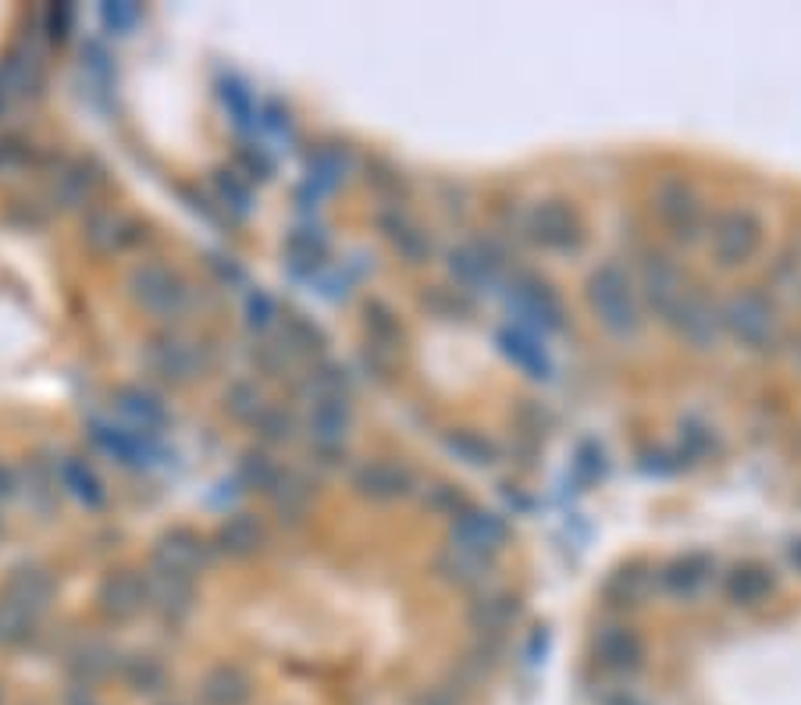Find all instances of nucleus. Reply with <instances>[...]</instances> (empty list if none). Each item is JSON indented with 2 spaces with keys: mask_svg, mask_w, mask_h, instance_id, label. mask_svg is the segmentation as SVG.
Masks as SVG:
<instances>
[{
  "mask_svg": "<svg viewBox=\"0 0 801 705\" xmlns=\"http://www.w3.org/2000/svg\"><path fill=\"white\" fill-rule=\"evenodd\" d=\"M435 574L442 577V581L456 584V588H467V592H477V588H485L488 581V559L474 556V553H463V549L449 545L442 553L435 556Z\"/></svg>",
  "mask_w": 801,
  "mask_h": 705,
  "instance_id": "28",
  "label": "nucleus"
},
{
  "mask_svg": "<svg viewBox=\"0 0 801 705\" xmlns=\"http://www.w3.org/2000/svg\"><path fill=\"white\" fill-rule=\"evenodd\" d=\"M271 503H275V513L281 520H300L306 517L310 503H314V489L310 481H303L300 474H278V481L271 484Z\"/></svg>",
  "mask_w": 801,
  "mask_h": 705,
  "instance_id": "29",
  "label": "nucleus"
},
{
  "mask_svg": "<svg viewBox=\"0 0 801 705\" xmlns=\"http://www.w3.org/2000/svg\"><path fill=\"white\" fill-rule=\"evenodd\" d=\"M239 474H242V481L253 484V489L271 492V484L278 481V474H281V470H278V464H275V459H271L267 453H247V456H242Z\"/></svg>",
  "mask_w": 801,
  "mask_h": 705,
  "instance_id": "42",
  "label": "nucleus"
},
{
  "mask_svg": "<svg viewBox=\"0 0 801 705\" xmlns=\"http://www.w3.org/2000/svg\"><path fill=\"white\" fill-rule=\"evenodd\" d=\"M655 584V574H644L641 567H627L613 574V581L605 584V599L613 606H638V602L649 595V588Z\"/></svg>",
  "mask_w": 801,
  "mask_h": 705,
  "instance_id": "34",
  "label": "nucleus"
},
{
  "mask_svg": "<svg viewBox=\"0 0 801 705\" xmlns=\"http://www.w3.org/2000/svg\"><path fill=\"white\" fill-rule=\"evenodd\" d=\"M139 18H143V11H139L136 4H108L103 8V22H108L114 33H128Z\"/></svg>",
  "mask_w": 801,
  "mask_h": 705,
  "instance_id": "47",
  "label": "nucleus"
},
{
  "mask_svg": "<svg viewBox=\"0 0 801 705\" xmlns=\"http://www.w3.org/2000/svg\"><path fill=\"white\" fill-rule=\"evenodd\" d=\"M777 588V574L766 563H741V567H734L727 574V584H723V592L734 602V606H759V602H766L769 592Z\"/></svg>",
  "mask_w": 801,
  "mask_h": 705,
  "instance_id": "24",
  "label": "nucleus"
},
{
  "mask_svg": "<svg viewBox=\"0 0 801 705\" xmlns=\"http://www.w3.org/2000/svg\"><path fill=\"white\" fill-rule=\"evenodd\" d=\"M424 506L431 513H442V517H456V513L467 509V499L456 484H431L428 495H424Z\"/></svg>",
  "mask_w": 801,
  "mask_h": 705,
  "instance_id": "43",
  "label": "nucleus"
},
{
  "mask_svg": "<svg viewBox=\"0 0 801 705\" xmlns=\"http://www.w3.org/2000/svg\"><path fill=\"white\" fill-rule=\"evenodd\" d=\"M214 542L231 559H250L261 553V545L267 542V531H264L261 517H253V513H236V517H228L222 528H217Z\"/></svg>",
  "mask_w": 801,
  "mask_h": 705,
  "instance_id": "25",
  "label": "nucleus"
},
{
  "mask_svg": "<svg viewBox=\"0 0 801 705\" xmlns=\"http://www.w3.org/2000/svg\"><path fill=\"white\" fill-rule=\"evenodd\" d=\"M446 445H449V453H452V456H460L463 464H471V467H488V464H492V459H496L492 442L481 439V435H477V431H467V428L452 431L449 439H446Z\"/></svg>",
  "mask_w": 801,
  "mask_h": 705,
  "instance_id": "36",
  "label": "nucleus"
},
{
  "mask_svg": "<svg viewBox=\"0 0 801 705\" xmlns=\"http://www.w3.org/2000/svg\"><path fill=\"white\" fill-rule=\"evenodd\" d=\"M40 83H43L40 58H36L33 50L15 47V50H8V54L0 58V100H4V104H11V100H18V97L36 93Z\"/></svg>",
  "mask_w": 801,
  "mask_h": 705,
  "instance_id": "22",
  "label": "nucleus"
},
{
  "mask_svg": "<svg viewBox=\"0 0 801 705\" xmlns=\"http://www.w3.org/2000/svg\"><path fill=\"white\" fill-rule=\"evenodd\" d=\"M719 325L748 350H769L777 342V314H773L769 300L759 297V292H734L723 303Z\"/></svg>",
  "mask_w": 801,
  "mask_h": 705,
  "instance_id": "4",
  "label": "nucleus"
},
{
  "mask_svg": "<svg viewBox=\"0 0 801 705\" xmlns=\"http://www.w3.org/2000/svg\"><path fill=\"white\" fill-rule=\"evenodd\" d=\"M114 406H118L122 417H128V425L147 435H158V428L167 420L164 403L153 392L139 389V385H122V389L114 392Z\"/></svg>",
  "mask_w": 801,
  "mask_h": 705,
  "instance_id": "26",
  "label": "nucleus"
},
{
  "mask_svg": "<svg viewBox=\"0 0 801 705\" xmlns=\"http://www.w3.org/2000/svg\"><path fill=\"white\" fill-rule=\"evenodd\" d=\"M206 559H211V545H206V538L197 534L192 528H172L158 538V545H153V559L158 567H167V570H178V574H189L197 577Z\"/></svg>",
  "mask_w": 801,
  "mask_h": 705,
  "instance_id": "13",
  "label": "nucleus"
},
{
  "mask_svg": "<svg viewBox=\"0 0 801 705\" xmlns=\"http://www.w3.org/2000/svg\"><path fill=\"white\" fill-rule=\"evenodd\" d=\"M143 574H147L150 609L161 613V620H167V624L186 620L192 606H197V577L158 567V563H150V570H143Z\"/></svg>",
  "mask_w": 801,
  "mask_h": 705,
  "instance_id": "7",
  "label": "nucleus"
},
{
  "mask_svg": "<svg viewBox=\"0 0 801 705\" xmlns=\"http://www.w3.org/2000/svg\"><path fill=\"white\" fill-rule=\"evenodd\" d=\"M364 317H367L371 342H374V345H381V350H392V345L399 342V336H403V328H399V317L392 314V306H389V303L371 300V303H367V311H364Z\"/></svg>",
  "mask_w": 801,
  "mask_h": 705,
  "instance_id": "38",
  "label": "nucleus"
},
{
  "mask_svg": "<svg viewBox=\"0 0 801 705\" xmlns=\"http://www.w3.org/2000/svg\"><path fill=\"white\" fill-rule=\"evenodd\" d=\"M524 232L535 247L549 250V253H571L580 247V239H585L574 207L563 200H541L538 207L527 211Z\"/></svg>",
  "mask_w": 801,
  "mask_h": 705,
  "instance_id": "5",
  "label": "nucleus"
},
{
  "mask_svg": "<svg viewBox=\"0 0 801 705\" xmlns=\"http://www.w3.org/2000/svg\"><path fill=\"white\" fill-rule=\"evenodd\" d=\"M286 342H289V350H296V353H317L321 345H325V331H321L314 320L292 314L286 320Z\"/></svg>",
  "mask_w": 801,
  "mask_h": 705,
  "instance_id": "41",
  "label": "nucleus"
},
{
  "mask_svg": "<svg viewBox=\"0 0 801 705\" xmlns=\"http://www.w3.org/2000/svg\"><path fill=\"white\" fill-rule=\"evenodd\" d=\"M417 705H456V702H452V695H446V691H428V695H424Z\"/></svg>",
  "mask_w": 801,
  "mask_h": 705,
  "instance_id": "54",
  "label": "nucleus"
},
{
  "mask_svg": "<svg viewBox=\"0 0 801 705\" xmlns=\"http://www.w3.org/2000/svg\"><path fill=\"white\" fill-rule=\"evenodd\" d=\"M506 538H510V528L499 513L467 506L463 513L452 517V545L463 549V553H474V556L488 559L506 545Z\"/></svg>",
  "mask_w": 801,
  "mask_h": 705,
  "instance_id": "9",
  "label": "nucleus"
},
{
  "mask_svg": "<svg viewBox=\"0 0 801 705\" xmlns=\"http://www.w3.org/2000/svg\"><path fill=\"white\" fill-rule=\"evenodd\" d=\"M798 353H801V345H798Z\"/></svg>",
  "mask_w": 801,
  "mask_h": 705,
  "instance_id": "58",
  "label": "nucleus"
},
{
  "mask_svg": "<svg viewBox=\"0 0 801 705\" xmlns=\"http://www.w3.org/2000/svg\"><path fill=\"white\" fill-rule=\"evenodd\" d=\"M86 705H89V702H86Z\"/></svg>",
  "mask_w": 801,
  "mask_h": 705,
  "instance_id": "59",
  "label": "nucleus"
},
{
  "mask_svg": "<svg viewBox=\"0 0 801 705\" xmlns=\"http://www.w3.org/2000/svg\"><path fill=\"white\" fill-rule=\"evenodd\" d=\"M791 556H794V563L801 567V545H794V553H791Z\"/></svg>",
  "mask_w": 801,
  "mask_h": 705,
  "instance_id": "55",
  "label": "nucleus"
},
{
  "mask_svg": "<svg viewBox=\"0 0 801 705\" xmlns=\"http://www.w3.org/2000/svg\"><path fill=\"white\" fill-rule=\"evenodd\" d=\"M36 624H40V617H33V613H25L0 595V649H22L36 634Z\"/></svg>",
  "mask_w": 801,
  "mask_h": 705,
  "instance_id": "32",
  "label": "nucleus"
},
{
  "mask_svg": "<svg viewBox=\"0 0 801 705\" xmlns=\"http://www.w3.org/2000/svg\"><path fill=\"white\" fill-rule=\"evenodd\" d=\"M655 214L669 232L677 239H694L705 225V211L702 200L694 197V189L688 182H663L655 189Z\"/></svg>",
  "mask_w": 801,
  "mask_h": 705,
  "instance_id": "10",
  "label": "nucleus"
},
{
  "mask_svg": "<svg viewBox=\"0 0 801 705\" xmlns=\"http://www.w3.org/2000/svg\"><path fill=\"white\" fill-rule=\"evenodd\" d=\"M253 695L250 677L239 666H214L200 684V702L203 705H247Z\"/></svg>",
  "mask_w": 801,
  "mask_h": 705,
  "instance_id": "27",
  "label": "nucleus"
},
{
  "mask_svg": "<svg viewBox=\"0 0 801 705\" xmlns=\"http://www.w3.org/2000/svg\"><path fill=\"white\" fill-rule=\"evenodd\" d=\"M225 406H228V414L236 420H247V425H253L267 403H264V392H261V385H256V381H236L225 392Z\"/></svg>",
  "mask_w": 801,
  "mask_h": 705,
  "instance_id": "37",
  "label": "nucleus"
},
{
  "mask_svg": "<svg viewBox=\"0 0 801 705\" xmlns=\"http://www.w3.org/2000/svg\"><path fill=\"white\" fill-rule=\"evenodd\" d=\"M4 108H8V104H4V100H0V111H4Z\"/></svg>",
  "mask_w": 801,
  "mask_h": 705,
  "instance_id": "56",
  "label": "nucleus"
},
{
  "mask_svg": "<svg viewBox=\"0 0 801 705\" xmlns=\"http://www.w3.org/2000/svg\"><path fill=\"white\" fill-rule=\"evenodd\" d=\"M0 595L22 606L25 613H33V617H43L58 595V581H54V574H47L43 567H18V570H11L4 588H0Z\"/></svg>",
  "mask_w": 801,
  "mask_h": 705,
  "instance_id": "17",
  "label": "nucleus"
},
{
  "mask_svg": "<svg viewBox=\"0 0 801 705\" xmlns=\"http://www.w3.org/2000/svg\"><path fill=\"white\" fill-rule=\"evenodd\" d=\"M353 489L371 503H396L413 492V470L396 459H367L353 474Z\"/></svg>",
  "mask_w": 801,
  "mask_h": 705,
  "instance_id": "12",
  "label": "nucleus"
},
{
  "mask_svg": "<svg viewBox=\"0 0 801 705\" xmlns=\"http://www.w3.org/2000/svg\"><path fill=\"white\" fill-rule=\"evenodd\" d=\"M289 253L296 264H314L325 256V236H314L310 228H296L289 236Z\"/></svg>",
  "mask_w": 801,
  "mask_h": 705,
  "instance_id": "44",
  "label": "nucleus"
},
{
  "mask_svg": "<svg viewBox=\"0 0 801 705\" xmlns=\"http://www.w3.org/2000/svg\"><path fill=\"white\" fill-rule=\"evenodd\" d=\"M275 317H278V306H275V300L267 297V292H250V300H247V325L253 328V331H267L271 325H275Z\"/></svg>",
  "mask_w": 801,
  "mask_h": 705,
  "instance_id": "45",
  "label": "nucleus"
},
{
  "mask_svg": "<svg viewBox=\"0 0 801 705\" xmlns=\"http://www.w3.org/2000/svg\"><path fill=\"white\" fill-rule=\"evenodd\" d=\"M684 278H680V267L669 261L666 253H649L641 261V297L649 303V311L655 317H669L674 314V306L684 300Z\"/></svg>",
  "mask_w": 801,
  "mask_h": 705,
  "instance_id": "11",
  "label": "nucleus"
},
{
  "mask_svg": "<svg viewBox=\"0 0 801 705\" xmlns=\"http://www.w3.org/2000/svg\"><path fill=\"white\" fill-rule=\"evenodd\" d=\"M147 239L143 225L122 211H97L86 222V242L97 253H128Z\"/></svg>",
  "mask_w": 801,
  "mask_h": 705,
  "instance_id": "14",
  "label": "nucleus"
},
{
  "mask_svg": "<svg viewBox=\"0 0 801 705\" xmlns=\"http://www.w3.org/2000/svg\"><path fill=\"white\" fill-rule=\"evenodd\" d=\"M22 164H29V147L18 143V139H4L0 143V172L22 168Z\"/></svg>",
  "mask_w": 801,
  "mask_h": 705,
  "instance_id": "49",
  "label": "nucleus"
},
{
  "mask_svg": "<svg viewBox=\"0 0 801 705\" xmlns=\"http://www.w3.org/2000/svg\"><path fill=\"white\" fill-rule=\"evenodd\" d=\"M128 292H133V300L158 320L186 317L189 303H192L189 281L178 275L172 264H161V261H147V264L133 267V275H128Z\"/></svg>",
  "mask_w": 801,
  "mask_h": 705,
  "instance_id": "2",
  "label": "nucleus"
},
{
  "mask_svg": "<svg viewBox=\"0 0 801 705\" xmlns=\"http://www.w3.org/2000/svg\"><path fill=\"white\" fill-rule=\"evenodd\" d=\"M762 247V217L748 207L723 211L709 228V253L719 267H741Z\"/></svg>",
  "mask_w": 801,
  "mask_h": 705,
  "instance_id": "3",
  "label": "nucleus"
},
{
  "mask_svg": "<svg viewBox=\"0 0 801 705\" xmlns=\"http://www.w3.org/2000/svg\"><path fill=\"white\" fill-rule=\"evenodd\" d=\"M122 673L128 684L136 691H147V695H158L167 684V666L158 656H133L122 666Z\"/></svg>",
  "mask_w": 801,
  "mask_h": 705,
  "instance_id": "35",
  "label": "nucleus"
},
{
  "mask_svg": "<svg viewBox=\"0 0 801 705\" xmlns=\"http://www.w3.org/2000/svg\"><path fill=\"white\" fill-rule=\"evenodd\" d=\"M68 670L79 677V681L93 684L114 670V652L103 645V641H86V645H79V652L68 659Z\"/></svg>",
  "mask_w": 801,
  "mask_h": 705,
  "instance_id": "33",
  "label": "nucleus"
},
{
  "mask_svg": "<svg viewBox=\"0 0 801 705\" xmlns=\"http://www.w3.org/2000/svg\"><path fill=\"white\" fill-rule=\"evenodd\" d=\"M147 367L153 370L158 378L172 381V385H186L197 375H203V350L200 342H192L186 336H175V331H167V336H158L150 345H147Z\"/></svg>",
  "mask_w": 801,
  "mask_h": 705,
  "instance_id": "6",
  "label": "nucleus"
},
{
  "mask_svg": "<svg viewBox=\"0 0 801 705\" xmlns=\"http://www.w3.org/2000/svg\"><path fill=\"white\" fill-rule=\"evenodd\" d=\"M510 345H506V350H510V356H516V361H521V364H531L535 361V356H538V350H535V345L531 342H524V339H506Z\"/></svg>",
  "mask_w": 801,
  "mask_h": 705,
  "instance_id": "51",
  "label": "nucleus"
},
{
  "mask_svg": "<svg viewBox=\"0 0 801 705\" xmlns=\"http://www.w3.org/2000/svg\"><path fill=\"white\" fill-rule=\"evenodd\" d=\"M239 164L247 178H267L271 175V158L264 150H239Z\"/></svg>",
  "mask_w": 801,
  "mask_h": 705,
  "instance_id": "48",
  "label": "nucleus"
},
{
  "mask_svg": "<svg viewBox=\"0 0 801 705\" xmlns=\"http://www.w3.org/2000/svg\"><path fill=\"white\" fill-rule=\"evenodd\" d=\"M516 300L524 303V311L535 320H541L546 328H560L563 325V306L555 300V292L538 278H521L516 281Z\"/></svg>",
  "mask_w": 801,
  "mask_h": 705,
  "instance_id": "30",
  "label": "nucleus"
},
{
  "mask_svg": "<svg viewBox=\"0 0 801 705\" xmlns=\"http://www.w3.org/2000/svg\"><path fill=\"white\" fill-rule=\"evenodd\" d=\"M214 186H217V192H222L225 200H231V207H236L239 214L250 207V186L242 182L239 172H217Z\"/></svg>",
  "mask_w": 801,
  "mask_h": 705,
  "instance_id": "46",
  "label": "nucleus"
},
{
  "mask_svg": "<svg viewBox=\"0 0 801 705\" xmlns=\"http://www.w3.org/2000/svg\"><path fill=\"white\" fill-rule=\"evenodd\" d=\"M253 428L271 445H286V442L296 439V417L289 414L286 406H264L261 417L253 420Z\"/></svg>",
  "mask_w": 801,
  "mask_h": 705,
  "instance_id": "39",
  "label": "nucleus"
},
{
  "mask_svg": "<svg viewBox=\"0 0 801 705\" xmlns=\"http://www.w3.org/2000/svg\"><path fill=\"white\" fill-rule=\"evenodd\" d=\"M666 320L674 325V331L684 342L694 345V350H713L719 339V328H723L716 306H709L702 297H694V292H684V300L674 306V314Z\"/></svg>",
  "mask_w": 801,
  "mask_h": 705,
  "instance_id": "15",
  "label": "nucleus"
},
{
  "mask_svg": "<svg viewBox=\"0 0 801 705\" xmlns=\"http://www.w3.org/2000/svg\"><path fill=\"white\" fill-rule=\"evenodd\" d=\"M54 478H58L61 489L79 499L86 509H100L103 503H108V489H103L97 470L89 467L83 456H61L58 467H54Z\"/></svg>",
  "mask_w": 801,
  "mask_h": 705,
  "instance_id": "23",
  "label": "nucleus"
},
{
  "mask_svg": "<svg viewBox=\"0 0 801 705\" xmlns=\"http://www.w3.org/2000/svg\"><path fill=\"white\" fill-rule=\"evenodd\" d=\"M602 705H644V702L635 695V691H627V688H624V691H613V695H605Z\"/></svg>",
  "mask_w": 801,
  "mask_h": 705,
  "instance_id": "52",
  "label": "nucleus"
},
{
  "mask_svg": "<svg viewBox=\"0 0 801 705\" xmlns=\"http://www.w3.org/2000/svg\"><path fill=\"white\" fill-rule=\"evenodd\" d=\"M342 175H346V153L339 147H321L310 158V182H317L321 189L339 186Z\"/></svg>",
  "mask_w": 801,
  "mask_h": 705,
  "instance_id": "40",
  "label": "nucleus"
},
{
  "mask_svg": "<svg viewBox=\"0 0 801 705\" xmlns=\"http://www.w3.org/2000/svg\"><path fill=\"white\" fill-rule=\"evenodd\" d=\"M89 435H93V442L103 449V453L122 459L125 467H143L153 456V435H147V431L118 428V425H108V420H93V425H89Z\"/></svg>",
  "mask_w": 801,
  "mask_h": 705,
  "instance_id": "20",
  "label": "nucleus"
},
{
  "mask_svg": "<svg viewBox=\"0 0 801 705\" xmlns=\"http://www.w3.org/2000/svg\"><path fill=\"white\" fill-rule=\"evenodd\" d=\"M588 306L596 311L599 325L616 339H630L641 331V311L635 300V289H630V278L624 267L616 264H599L596 272L588 275L585 286Z\"/></svg>",
  "mask_w": 801,
  "mask_h": 705,
  "instance_id": "1",
  "label": "nucleus"
},
{
  "mask_svg": "<svg viewBox=\"0 0 801 705\" xmlns=\"http://www.w3.org/2000/svg\"><path fill=\"white\" fill-rule=\"evenodd\" d=\"M93 189H97V175L89 172V164L72 161L54 178V203H61V207H79V203L93 197Z\"/></svg>",
  "mask_w": 801,
  "mask_h": 705,
  "instance_id": "31",
  "label": "nucleus"
},
{
  "mask_svg": "<svg viewBox=\"0 0 801 705\" xmlns=\"http://www.w3.org/2000/svg\"><path fill=\"white\" fill-rule=\"evenodd\" d=\"M97 609L103 620L125 624L150 609L147 599V574L139 570H111L97 588Z\"/></svg>",
  "mask_w": 801,
  "mask_h": 705,
  "instance_id": "8",
  "label": "nucleus"
},
{
  "mask_svg": "<svg viewBox=\"0 0 801 705\" xmlns=\"http://www.w3.org/2000/svg\"><path fill=\"white\" fill-rule=\"evenodd\" d=\"M378 228H381L385 239L392 242V250L403 256L406 264H424V261H428V253H431L428 232H424V228L413 222L406 211H399V203L378 214Z\"/></svg>",
  "mask_w": 801,
  "mask_h": 705,
  "instance_id": "21",
  "label": "nucleus"
},
{
  "mask_svg": "<svg viewBox=\"0 0 801 705\" xmlns=\"http://www.w3.org/2000/svg\"><path fill=\"white\" fill-rule=\"evenodd\" d=\"M516 617H521V602L502 588H477L467 609V620L481 638H499L506 627H513Z\"/></svg>",
  "mask_w": 801,
  "mask_h": 705,
  "instance_id": "19",
  "label": "nucleus"
},
{
  "mask_svg": "<svg viewBox=\"0 0 801 705\" xmlns=\"http://www.w3.org/2000/svg\"><path fill=\"white\" fill-rule=\"evenodd\" d=\"M596 656L605 670L635 673L644 663V641L638 638L635 627H624V624L602 627V631L596 634Z\"/></svg>",
  "mask_w": 801,
  "mask_h": 705,
  "instance_id": "18",
  "label": "nucleus"
},
{
  "mask_svg": "<svg viewBox=\"0 0 801 705\" xmlns=\"http://www.w3.org/2000/svg\"><path fill=\"white\" fill-rule=\"evenodd\" d=\"M371 186L378 192H399V189H403V178H399V172L389 168V164L374 161L371 164Z\"/></svg>",
  "mask_w": 801,
  "mask_h": 705,
  "instance_id": "50",
  "label": "nucleus"
},
{
  "mask_svg": "<svg viewBox=\"0 0 801 705\" xmlns=\"http://www.w3.org/2000/svg\"><path fill=\"white\" fill-rule=\"evenodd\" d=\"M713 574H716V559L709 553H684L677 559H669L666 567L655 574V581H659V588H663L666 595L694 599V595H702L709 588Z\"/></svg>",
  "mask_w": 801,
  "mask_h": 705,
  "instance_id": "16",
  "label": "nucleus"
},
{
  "mask_svg": "<svg viewBox=\"0 0 801 705\" xmlns=\"http://www.w3.org/2000/svg\"><path fill=\"white\" fill-rule=\"evenodd\" d=\"M0 705H4V695H0Z\"/></svg>",
  "mask_w": 801,
  "mask_h": 705,
  "instance_id": "57",
  "label": "nucleus"
},
{
  "mask_svg": "<svg viewBox=\"0 0 801 705\" xmlns=\"http://www.w3.org/2000/svg\"><path fill=\"white\" fill-rule=\"evenodd\" d=\"M15 489H18V484H15V474H11L4 464H0V503H4V499H11V495H15Z\"/></svg>",
  "mask_w": 801,
  "mask_h": 705,
  "instance_id": "53",
  "label": "nucleus"
}]
</instances>
